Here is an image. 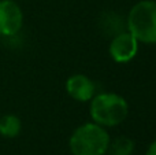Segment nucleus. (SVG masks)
Instances as JSON below:
<instances>
[{"label": "nucleus", "instance_id": "obj_1", "mask_svg": "<svg viewBox=\"0 0 156 155\" xmlns=\"http://www.w3.org/2000/svg\"><path fill=\"white\" fill-rule=\"evenodd\" d=\"M89 114L94 124L112 128L122 124L129 114V104L123 96L112 92L96 95L90 99Z\"/></svg>", "mask_w": 156, "mask_h": 155}, {"label": "nucleus", "instance_id": "obj_2", "mask_svg": "<svg viewBox=\"0 0 156 155\" xmlns=\"http://www.w3.org/2000/svg\"><path fill=\"white\" fill-rule=\"evenodd\" d=\"M110 135L104 126L88 122L71 133L69 147L73 155H104L110 144Z\"/></svg>", "mask_w": 156, "mask_h": 155}, {"label": "nucleus", "instance_id": "obj_3", "mask_svg": "<svg viewBox=\"0 0 156 155\" xmlns=\"http://www.w3.org/2000/svg\"><path fill=\"white\" fill-rule=\"evenodd\" d=\"M127 32L138 43L156 44V2L141 0L136 3L127 15Z\"/></svg>", "mask_w": 156, "mask_h": 155}, {"label": "nucleus", "instance_id": "obj_4", "mask_svg": "<svg viewBox=\"0 0 156 155\" xmlns=\"http://www.w3.org/2000/svg\"><path fill=\"white\" fill-rule=\"evenodd\" d=\"M110 56L116 63H127L136 58L138 52V41L130 32H121L110 43Z\"/></svg>", "mask_w": 156, "mask_h": 155}, {"label": "nucleus", "instance_id": "obj_5", "mask_svg": "<svg viewBox=\"0 0 156 155\" xmlns=\"http://www.w3.org/2000/svg\"><path fill=\"white\" fill-rule=\"evenodd\" d=\"M22 23L23 14L21 7L12 0H0V36H15Z\"/></svg>", "mask_w": 156, "mask_h": 155}, {"label": "nucleus", "instance_id": "obj_6", "mask_svg": "<svg viewBox=\"0 0 156 155\" xmlns=\"http://www.w3.org/2000/svg\"><path fill=\"white\" fill-rule=\"evenodd\" d=\"M94 84L85 74H73L66 81V92L77 102H89L94 96Z\"/></svg>", "mask_w": 156, "mask_h": 155}, {"label": "nucleus", "instance_id": "obj_7", "mask_svg": "<svg viewBox=\"0 0 156 155\" xmlns=\"http://www.w3.org/2000/svg\"><path fill=\"white\" fill-rule=\"evenodd\" d=\"M22 122L19 117L14 114H5L0 118V135L7 139L16 137L21 133Z\"/></svg>", "mask_w": 156, "mask_h": 155}, {"label": "nucleus", "instance_id": "obj_8", "mask_svg": "<svg viewBox=\"0 0 156 155\" xmlns=\"http://www.w3.org/2000/svg\"><path fill=\"white\" fill-rule=\"evenodd\" d=\"M134 151V142L130 137L119 136L110 140L107 153L110 155H132Z\"/></svg>", "mask_w": 156, "mask_h": 155}, {"label": "nucleus", "instance_id": "obj_9", "mask_svg": "<svg viewBox=\"0 0 156 155\" xmlns=\"http://www.w3.org/2000/svg\"><path fill=\"white\" fill-rule=\"evenodd\" d=\"M145 155H156V140L149 144V147H148V150H147Z\"/></svg>", "mask_w": 156, "mask_h": 155}]
</instances>
